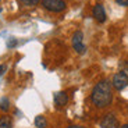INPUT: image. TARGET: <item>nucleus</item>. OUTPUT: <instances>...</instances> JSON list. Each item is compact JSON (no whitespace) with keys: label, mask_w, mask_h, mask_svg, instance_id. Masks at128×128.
I'll return each instance as SVG.
<instances>
[{"label":"nucleus","mask_w":128,"mask_h":128,"mask_svg":"<svg viewBox=\"0 0 128 128\" xmlns=\"http://www.w3.org/2000/svg\"><path fill=\"white\" fill-rule=\"evenodd\" d=\"M6 70H7V66L6 64H2V66H0V75H3V74L6 72Z\"/></svg>","instance_id":"ddd939ff"},{"label":"nucleus","mask_w":128,"mask_h":128,"mask_svg":"<svg viewBox=\"0 0 128 128\" xmlns=\"http://www.w3.org/2000/svg\"><path fill=\"white\" fill-rule=\"evenodd\" d=\"M112 85H113V88H114V89L122 90V89H124V88L128 85V75H127L125 72H122V71L114 74L113 81H112Z\"/></svg>","instance_id":"20e7f679"},{"label":"nucleus","mask_w":128,"mask_h":128,"mask_svg":"<svg viewBox=\"0 0 128 128\" xmlns=\"http://www.w3.org/2000/svg\"><path fill=\"white\" fill-rule=\"evenodd\" d=\"M0 11H2V7H0Z\"/></svg>","instance_id":"f3484780"},{"label":"nucleus","mask_w":128,"mask_h":128,"mask_svg":"<svg viewBox=\"0 0 128 128\" xmlns=\"http://www.w3.org/2000/svg\"><path fill=\"white\" fill-rule=\"evenodd\" d=\"M66 128H85L82 125H70V127H66Z\"/></svg>","instance_id":"2eb2a0df"},{"label":"nucleus","mask_w":128,"mask_h":128,"mask_svg":"<svg viewBox=\"0 0 128 128\" xmlns=\"http://www.w3.org/2000/svg\"><path fill=\"white\" fill-rule=\"evenodd\" d=\"M90 100L98 109H104L110 103L113 102V90H112V84L107 80L99 81L92 89L90 93Z\"/></svg>","instance_id":"f257e3e1"},{"label":"nucleus","mask_w":128,"mask_h":128,"mask_svg":"<svg viewBox=\"0 0 128 128\" xmlns=\"http://www.w3.org/2000/svg\"><path fill=\"white\" fill-rule=\"evenodd\" d=\"M24 6H35L38 3V0H20Z\"/></svg>","instance_id":"9b49d317"},{"label":"nucleus","mask_w":128,"mask_h":128,"mask_svg":"<svg viewBox=\"0 0 128 128\" xmlns=\"http://www.w3.org/2000/svg\"><path fill=\"white\" fill-rule=\"evenodd\" d=\"M42 6L52 13H61L66 10L67 3L64 0H42Z\"/></svg>","instance_id":"f03ea898"},{"label":"nucleus","mask_w":128,"mask_h":128,"mask_svg":"<svg viewBox=\"0 0 128 128\" xmlns=\"http://www.w3.org/2000/svg\"><path fill=\"white\" fill-rule=\"evenodd\" d=\"M0 128H13V120L10 116H3L0 118Z\"/></svg>","instance_id":"6e6552de"},{"label":"nucleus","mask_w":128,"mask_h":128,"mask_svg":"<svg viewBox=\"0 0 128 128\" xmlns=\"http://www.w3.org/2000/svg\"><path fill=\"white\" fill-rule=\"evenodd\" d=\"M117 124H118V121H117V118L113 113L104 114L100 120V128H116Z\"/></svg>","instance_id":"39448f33"},{"label":"nucleus","mask_w":128,"mask_h":128,"mask_svg":"<svg viewBox=\"0 0 128 128\" xmlns=\"http://www.w3.org/2000/svg\"><path fill=\"white\" fill-rule=\"evenodd\" d=\"M121 128H128V124H124V125H122Z\"/></svg>","instance_id":"dca6fc26"},{"label":"nucleus","mask_w":128,"mask_h":128,"mask_svg":"<svg viewBox=\"0 0 128 128\" xmlns=\"http://www.w3.org/2000/svg\"><path fill=\"white\" fill-rule=\"evenodd\" d=\"M68 103V95L67 92L60 90V92L54 93V104L57 107H64V106Z\"/></svg>","instance_id":"0eeeda50"},{"label":"nucleus","mask_w":128,"mask_h":128,"mask_svg":"<svg viewBox=\"0 0 128 128\" xmlns=\"http://www.w3.org/2000/svg\"><path fill=\"white\" fill-rule=\"evenodd\" d=\"M0 109L3 110V112H7L10 109V100L7 98H2V100H0Z\"/></svg>","instance_id":"9d476101"},{"label":"nucleus","mask_w":128,"mask_h":128,"mask_svg":"<svg viewBox=\"0 0 128 128\" xmlns=\"http://www.w3.org/2000/svg\"><path fill=\"white\" fill-rule=\"evenodd\" d=\"M93 18L98 21V22H104L106 18H107V16H106V10L104 7L102 6V4H96L95 7H93Z\"/></svg>","instance_id":"423d86ee"},{"label":"nucleus","mask_w":128,"mask_h":128,"mask_svg":"<svg viewBox=\"0 0 128 128\" xmlns=\"http://www.w3.org/2000/svg\"><path fill=\"white\" fill-rule=\"evenodd\" d=\"M116 3L118 6H122V7H128V0H116Z\"/></svg>","instance_id":"f8f14e48"},{"label":"nucleus","mask_w":128,"mask_h":128,"mask_svg":"<svg viewBox=\"0 0 128 128\" xmlns=\"http://www.w3.org/2000/svg\"><path fill=\"white\" fill-rule=\"evenodd\" d=\"M35 125L38 128H46L48 127V121L43 116H36L35 117Z\"/></svg>","instance_id":"1a4fd4ad"},{"label":"nucleus","mask_w":128,"mask_h":128,"mask_svg":"<svg viewBox=\"0 0 128 128\" xmlns=\"http://www.w3.org/2000/svg\"><path fill=\"white\" fill-rule=\"evenodd\" d=\"M7 45H8V48H11V46H16V45H17V40H10Z\"/></svg>","instance_id":"4468645a"},{"label":"nucleus","mask_w":128,"mask_h":128,"mask_svg":"<svg viewBox=\"0 0 128 128\" xmlns=\"http://www.w3.org/2000/svg\"><path fill=\"white\" fill-rule=\"evenodd\" d=\"M84 34L81 31H75L72 35V48L78 54H84L86 52V48L84 45Z\"/></svg>","instance_id":"7ed1b4c3"}]
</instances>
